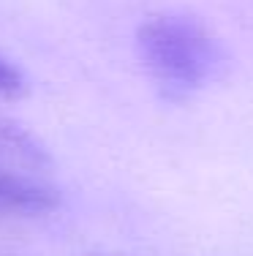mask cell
<instances>
[{
    "label": "cell",
    "instance_id": "obj_2",
    "mask_svg": "<svg viewBox=\"0 0 253 256\" xmlns=\"http://www.w3.org/2000/svg\"><path fill=\"white\" fill-rule=\"evenodd\" d=\"M57 202L52 186L0 166V218H38L55 210Z\"/></svg>",
    "mask_w": 253,
    "mask_h": 256
},
{
    "label": "cell",
    "instance_id": "obj_3",
    "mask_svg": "<svg viewBox=\"0 0 253 256\" xmlns=\"http://www.w3.org/2000/svg\"><path fill=\"white\" fill-rule=\"evenodd\" d=\"M19 90H22V74L11 63H5V60L0 58V98L16 96Z\"/></svg>",
    "mask_w": 253,
    "mask_h": 256
},
{
    "label": "cell",
    "instance_id": "obj_1",
    "mask_svg": "<svg viewBox=\"0 0 253 256\" xmlns=\"http://www.w3.org/2000/svg\"><path fill=\"white\" fill-rule=\"evenodd\" d=\"M136 50L164 96L180 101L202 90L221 66V46L188 16H150L136 30Z\"/></svg>",
    "mask_w": 253,
    "mask_h": 256
}]
</instances>
